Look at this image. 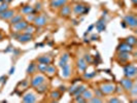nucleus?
<instances>
[{"label": "nucleus", "instance_id": "obj_46", "mask_svg": "<svg viewBox=\"0 0 137 103\" xmlns=\"http://www.w3.org/2000/svg\"><path fill=\"white\" fill-rule=\"evenodd\" d=\"M1 2H4V0H0V3H1Z\"/></svg>", "mask_w": 137, "mask_h": 103}, {"label": "nucleus", "instance_id": "obj_39", "mask_svg": "<svg viewBox=\"0 0 137 103\" xmlns=\"http://www.w3.org/2000/svg\"><path fill=\"white\" fill-rule=\"evenodd\" d=\"M95 75V73H86L85 74V77L86 78H91V77H93Z\"/></svg>", "mask_w": 137, "mask_h": 103}, {"label": "nucleus", "instance_id": "obj_31", "mask_svg": "<svg viewBox=\"0 0 137 103\" xmlns=\"http://www.w3.org/2000/svg\"><path fill=\"white\" fill-rule=\"evenodd\" d=\"M6 9H8V3L6 2H2L1 5H0V12H3Z\"/></svg>", "mask_w": 137, "mask_h": 103}, {"label": "nucleus", "instance_id": "obj_19", "mask_svg": "<svg viewBox=\"0 0 137 103\" xmlns=\"http://www.w3.org/2000/svg\"><path fill=\"white\" fill-rule=\"evenodd\" d=\"M87 66H88V64H87V62H86V60L84 58L78 59V61H77V67H78V69L80 71H85Z\"/></svg>", "mask_w": 137, "mask_h": 103}, {"label": "nucleus", "instance_id": "obj_40", "mask_svg": "<svg viewBox=\"0 0 137 103\" xmlns=\"http://www.w3.org/2000/svg\"><path fill=\"white\" fill-rule=\"evenodd\" d=\"M35 8H36V10H38V11H39V10H41V8H42V7H41V3H37Z\"/></svg>", "mask_w": 137, "mask_h": 103}, {"label": "nucleus", "instance_id": "obj_44", "mask_svg": "<svg viewBox=\"0 0 137 103\" xmlns=\"http://www.w3.org/2000/svg\"><path fill=\"white\" fill-rule=\"evenodd\" d=\"M131 2H132L134 5H136V3H137V0H131Z\"/></svg>", "mask_w": 137, "mask_h": 103}, {"label": "nucleus", "instance_id": "obj_42", "mask_svg": "<svg viewBox=\"0 0 137 103\" xmlns=\"http://www.w3.org/2000/svg\"><path fill=\"white\" fill-rule=\"evenodd\" d=\"M60 91H63V92H64V91H65V87H64V86L60 87Z\"/></svg>", "mask_w": 137, "mask_h": 103}, {"label": "nucleus", "instance_id": "obj_30", "mask_svg": "<svg viewBox=\"0 0 137 103\" xmlns=\"http://www.w3.org/2000/svg\"><path fill=\"white\" fill-rule=\"evenodd\" d=\"M126 42L129 43V44H131V45H135L136 44V37L135 36H129V37H127Z\"/></svg>", "mask_w": 137, "mask_h": 103}, {"label": "nucleus", "instance_id": "obj_8", "mask_svg": "<svg viewBox=\"0 0 137 103\" xmlns=\"http://www.w3.org/2000/svg\"><path fill=\"white\" fill-rule=\"evenodd\" d=\"M33 23L36 27H42L47 23V19L45 16H35V19L33 20Z\"/></svg>", "mask_w": 137, "mask_h": 103}, {"label": "nucleus", "instance_id": "obj_9", "mask_svg": "<svg viewBox=\"0 0 137 103\" xmlns=\"http://www.w3.org/2000/svg\"><path fill=\"white\" fill-rule=\"evenodd\" d=\"M87 11H89V8H87L85 5L83 4H76L73 6V12L75 13V15H84V13H86Z\"/></svg>", "mask_w": 137, "mask_h": 103}, {"label": "nucleus", "instance_id": "obj_15", "mask_svg": "<svg viewBox=\"0 0 137 103\" xmlns=\"http://www.w3.org/2000/svg\"><path fill=\"white\" fill-rule=\"evenodd\" d=\"M71 13V7L69 5H63L62 6V9H61L60 11V15L62 16V17H68Z\"/></svg>", "mask_w": 137, "mask_h": 103}, {"label": "nucleus", "instance_id": "obj_26", "mask_svg": "<svg viewBox=\"0 0 137 103\" xmlns=\"http://www.w3.org/2000/svg\"><path fill=\"white\" fill-rule=\"evenodd\" d=\"M36 91H37L38 93H40V94L46 92V91H47V85H45V82H44V84H41V85L37 86V87H36Z\"/></svg>", "mask_w": 137, "mask_h": 103}, {"label": "nucleus", "instance_id": "obj_41", "mask_svg": "<svg viewBox=\"0 0 137 103\" xmlns=\"http://www.w3.org/2000/svg\"><path fill=\"white\" fill-rule=\"evenodd\" d=\"M93 27H94V26H93V25H91V26H90V27H89V29H88V32H90V31H91V30H92V29H93Z\"/></svg>", "mask_w": 137, "mask_h": 103}, {"label": "nucleus", "instance_id": "obj_24", "mask_svg": "<svg viewBox=\"0 0 137 103\" xmlns=\"http://www.w3.org/2000/svg\"><path fill=\"white\" fill-rule=\"evenodd\" d=\"M22 20H23V15H15L10 19V24L13 25V24H16V23L20 22V21H22Z\"/></svg>", "mask_w": 137, "mask_h": 103}, {"label": "nucleus", "instance_id": "obj_7", "mask_svg": "<svg viewBox=\"0 0 137 103\" xmlns=\"http://www.w3.org/2000/svg\"><path fill=\"white\" fill-rule=\"evenodd\" d=\"M124 20H125L124 22L128 26L132 27V28H136V26H137V20H136V17L134 15H128V16L125 17Z\"/></svg>", "mask_w": 137, "mask_h": 103}, {"label": "nucleus", "instance_id": "obj_32", "mask_svg": "<svg viewBox=\"0 0 137 103\" xmlns=\"http://www.w3.org/2000/svg\"><path fill=\"white\" fill-rule=\"evenodd\" d=\"M51 97L53 98V99H59L60 98V93L58 92V91H56V92H53L52 94H51Z\"/></svg>", "mask_w": 137, "mask_h": 103}, {"label": "nucleus", "instance_id": "obj_29", "mask_svg": "<svg viewBox=\"0 0 137 103\" xmlns=\"http://www.w3.org/2000/svg\"><path fill=\"white\" fill-rule=\"evenodd\" d=\"M46 64H42V63H39L37 64V70L40 72V73H44L45 70H46Z\"/></svg>", "mask_w": 137, "mask_h": 103}, {"label": "nucleus", "instance_id": "obj_22", "mask_svg": "<svg viewBox=\"0 0 137 103\" xmlns=\"http://www.w3.org/2000/svg\"><path fill=\"white\" fill-rule=\"evenodd\" d=\"M68 60H69V55H68V54H64L63 56L61 57L60 61H59V66L60 67L64 66L66 63H68Z\"/></svg>", "mask_w": 137, "mask_h": 103}, {"label": "nucleus", "instance_id": "obj_45", "mask_svg": "<svg viewBox=\"0 0 137 103\" xmlns=\"http://www.w3.org/2000/svg\"><path fill=\"white\" fill-rule=\"evenodd\" d=\"M13 71H15V68H11V69H10V72H9V73L11 74V73H13Z\"/></svg>", "mask_w": 137, "mask_h": 103}, {"label": "nucleus", "instance_id": "obj_25", "mask_svg": "<svg viewBox=\"0 0 137 103\" xmlns=\"http://www.w3.org/2000/svg\"><path fill=\"white\" fill-rule=\"evenodd\" d=\"M92 97H93L92 91H90V90H85V91L83 92V98H84L86 101H87V100H90Z\"/></svg>", "mask_w": 137, "mask_h": 103}, {"label": "nucleus", "instance_id": "obj_27", "mask_svg": "<svg viewBox=\"0 0 137 103\" xmlns=\"http://www.w3.org/2000/svg\"><path fill=\"white\" fill-rule=\"evenodd\" d=\"M36 70H37V65L35 63H31L30 66L28 67V69H27V72H28L29 74H32V73L35 72Z\"/></svg>", "mask_w": 137, "mask_h": 103}, {"label": "nucleus", "instance_id": "obj_23", "mask_svg": "<svg viewBox=\"0 0 137 103\" xmlns=\"http://www.w3.org/2000/svg\"><path fill=\"white\" fill-rule=\"evenodd\" d=\"M87 89V87L86 86H78V87H76V89H75V91L73 92V95L76 97V96H79L80 94H83V92Z\"/></svg>", "mask_w": 137, "mask_h": 103}, {"label": "nucleus", "instance_id": "obj_28", "mask_svg": "<svg viewBox=\"0 0 137 103\" xmlns=\"http://www.w3.org/2000/svg\"><path fill=\"white\" fill-rule=\"evenodd\" d=\"M34 31H35V27H34V26H29V25H27V27L23 30V33L32 34V33H34Z\"/></svg>", "mask_w": 137, "mask_h": 103}, {"label": "nucleus", "instance_id": "obj_21", "mask_svg": "<svg viewBox=\"0 0 137 103\" xmlns=\"http://www.w3.org/2000/svg\"><path fill=\"white\" fill-rule=\"evenodd\" d=\"M44 73H46L47 75H50V76H52V75H55V74H56V67L49 64V65L46 66V70H45Z\"/></svg>", "mask_w": 137, "mask_h": 103}, {"label": "nucleus", "instance_id": "obj_47", "mask_svg": "<svg viewBox=\"0 0 137 103\" xmlns=\"http://www.w3.org/2000/svg\"><path fill=\"white\" fill-rule=\"evenodd\" d=\"M2 38V35H1V34H0V39H1Z\"/></svg>", "mask_w": 137, "mask_h": 103}, {"label": "nucleus", "instance_id": "obj_37", "mask_svg": "<svg viewBox=\"0 0 137 103\" xmlns=\"http://www.w3.org/2000/svg\"><path fill=\"white\" fill-rule=\"evenodd\" d=\"M95 93H96V97H101V96L103 95V93L100 91V89H99V90H97V91H95Z\"/></svg>", "mask_w": 137, "mask_h": 103}, {"label": "nucleus", "instance_id": "obj_6", "mask_svg": "<svg viewBox=\"0 0 137 103\" xmlns=\"http://www.w3.org/2000/svg\"><path fill=\"white\" fill-rule=\"evenodd\" d=\"M100 91L103 94H111L115 91V86L112 84H103L100 87Z\"/></svg>", "mask_w": 137, "mask_h": 103}, {"label": "nucleus", "instance_id": "obj_5", "mask_svg": "<svg viewBox=\"0 0 137 103\" xmlns=\"http://www.w3.org/2000/svg\"><path fill=\"white\" fill-rule=\"evenodd\" d=\"M121 85H122V88L124 89L125 91H130L131 90V88L133 87L134 85V81L130 78V77H126V78H123L121 80Z\"/></svg>", "mask_w": 137, "mask_h": 103}, {"label": "nucleus", "instance_id": "obj_18", "mask_svg": "<svg viewBox=\"0 0 137 103\" xmlns=\"http://www.w3.org/2000/svg\"><path fill=\"white\" fill-rule=\"evenodd\" d=\"M96 28H97V30L99 32H102V31L105 30V20L103 18L100 19L98 22L96 23Z\"/></svg>", "mask_w": 137, "mask_h": 103}, {"label": "nucleus", "instance_id": "obj_12", "mask_svg": "<svg viewBox=\"0 0 137 103\" xmlns=\"http://www.w3.org/2000/svg\"><path fill=\"white\" fill-rule=\"evenodd\" d=\"M61 68H62V73H61V75H62L63 77H65V78L69 77L70 74H71V67H70V65L68 63H66L64 66H62Z\"/></svg>", "mask_w": 137, "mask_h": 103}, {"label": "nucleus", "instance_id": "obj_33", "mask_svg": "<svg viewBox=\"0 0 137 103\" xmlns=\"http://www.w3.org/2000/svg\"><path fill=\"white\" fill-rule=\"evenodd\" d=\"M90 101L91 102H102V99H100L99 97H92L91 99H90Z\"/></svg>", "mask_w": 137, "mask_h": 103}, {"label": "nucleus", "instance_id": "obj_1", "mask_svg": "<svg viewBox=\"0 0 137 103\" xmlns=\"http://www.w3.org/2000/svg\"><path fill=\"white\" fill-rule=\"evenodd\" d=\"M124 73H125V76L126 77H135L136 76V73H137V69L136 67L132 64H129L127 66L124 67Z\"/></svg>", "mask_w": 137, "mask_h": 103}, {"label": "nucleus", "instance_id": "obj_16", "mask_svg": "<svg viewBox=\"0 0 137 103\" xmlns=\"http://www.w3.org/2000/svg\"><path fill=\"white\" fill-rule=\"evenodd\" d=\"M130 58V54L126 52H119L118 54V59L120 62H127Z\"/></svg>", "mask_w": 137, "mask_h": 103}, {"label": "nucleus", "instance_id": "obj_17", "mask_svg": "<svg viewBox=\"0 0 137 103\" xmlns=\"http://www.w3.org/2000/svg\"><path fill=\"white\" fill-rule=\"evenodd\" d=\"M37 61H38V63H42V64L49 65V64H51V62H52V58L50 56L44 55V56H41V57L37 58Z\"/></svg>", "mask_w": 137, "mask_h": 103}, {"label": "nucleus", "instance_id": "obj_14", "mask_svg": "<svg viewBox=\"0 0 137 103\" xmlns=\"http://www.w3.org/2000/svg\"><path fill=\"white\" fill-rule=\"evenodd\" d=\"M37 100V98H36V96L34 95L33 93H27L24 97H23V101L24 102H35Z\"/></svg>", "mask_w": 137, "mask_h": 103}, {"label": "nucleus", "instance_id": "obj_43", "mask_svg": "<svg viewBox=\"0 0 137 103\" xmlns=\"http://www.w3.org/2000/svg\"><path fill=\"white\" fill-rule=\"evenodd\" d=\"M97 39V36L96 35H92V40H96Z\"/></svg>", "mask_w": 137, "mask_h": 103}, {"label": "nucleus", "instance_id": "obj_3", "mask_svg": "<svg viewBox=\"0 0 137 103\" xmlns=\"http://www.w3.org/2000/svg\"><path fill=\"white\" fill-rule=\"evenodd\" d=\"M12 36H15L18 41H20V42H22V43H26V42H28V41L32 40L33 37L31 34H28V33H22V34H15L13 35L12 34Z\"/></svg>", "mask_w": 137, "mask_h": 103}, {"label": "nucleus", "instance_id": "obj_38", "mask_svg": "<svg viewBox=\"0 0 137 103\" xmlns=\"http://www.w3.org/2000/svg\"><path fill=\"white\" fill-rule=\"evenodd\" d=\"M110 103H114V102H121V100L120 99H118V98H111V99H109L108 100Z\"/></svg>", "mask_w": 137, "mask_h": 103}, {"label": "nucleus", "instance_id": "obj_13", "mask_svg": "<svg viewBox=\"0 0 137 103\" xmlns=\"http://www.w3.org/2000/svg\"><path fill=\"white\" fill-rule=\"evenodd\" d=\"M68 0H52L51 1V6L53 8H59L62 7L63 5H65L67 3Z\"/></svg>", "mask_w": 137, "mask_h": 103}, {"label": "nucleus", "instance_id": "obj_36", "mask_svg": "<svg viewBox=\"0 0 137 103\" xmlns=\"http://www.w3.org/2000/svg\"><path fill=\"white\" fill-rule=\"evenodd\" d=\"M76 102H86V100L83 97H79V96H76V99H75Z\"/></svg>", "mask_w": 137, "mask_h": 103}, {"label": "nucleus", "instance_id": "obj_20", "mask_svg": "<svg viewBox=\"0 0 137 103\" xmlns=\"http://www.w3.org/2000/svg\"><path fill=\"white\" fill-rule=\"evenodd\" d=\"M21 12L23 13V15L27 16V15H30V13L34 12V8H33V6H31V5H26L21 9Z\"/></svg>", "mask_w": 137, "mask_h": 103}, {"label": "nucleus", "instance_id": "obj_35", "mask_svg": "<svg viewBox=\"0 0 137 103\" xmlns=\"http://www.w3.org/2000/svg\"><path fill=\"white\" fill-rule=\"evenodd\" d=\"M34 19H35V15H33V13H31V15H27V20L28 21H33Z\"/></svg>", "mask_w": 137, "mask_h": 103}, {"label": "nucleus", "instance_id": "obj_34", "mask_svg": "<svg viewBox=\"0 0 137 103\" xmlns=\"http://www.w3.org/2000/svg\"><path fill=\"white\" fill-rule=\"evenodd\" d=\"M85 60H86L87 63H88V62H89V63H91V62H92V58H91L90 55H85Z\"/></svg>", "mask_w": 137, "mask_h": 103}, {"label": "nucleus", "instance_id": "obj_2", "mask_svg": "<svg viewBox=\"0 0 137 103\" xmlns=\"http://www.w3.org/2000/svg\"><path fill=\"white\" fill-rule=\"evenodd\" d=\"M27 25H28L27 21H23L22 20V21H20V22L11 25V30H12V32H15V33H20V32L23 31L26 28Z\"/></svg>", "mask_w": 137, "mask_h": 103}, {"label": "nucleus", "instance_id": "obj_10", "mask_svg": "<svg viewBox=\"0 0 137 103\" xmlns=\"http://www.w3.org/2000/svg\"><path fill=\"white\" fill-rule=\"evenodd\" d=\"M118 52H126V53H131L133 51V45L129 44L127 42H123L121 44H119L118 46Z\"/></svg>", "mask_w": 137, "mask_h": 103}, {"label": "nucleus", "instance_id": "obj_11", "mask_svg": "<svg viewBox=\"0 0 137 103\" xmlns=\"http://www.w3.org/2000/svg\"><path fill=\"white\" fill-rule=\"evenodd\" d=\"M15 15H16V11L13 9H6L3 12H0V19H2V20H10Z\"/></svg>", "mask_w": 137, "mask_h": 103}, {"label": "nucleus", "instance_id": "obj_4", "mask_svg": "<svg viewBox=\"0 0 137 103\" xmlns=\"http://www.w3.org/2000/svg\"><path fill=\"white\" fill-rule=\"evenodd\" d=\"M45 80H46V78L43 76V75H41V74H36L35 76H34V77L31 79V85H32V87L36 88V87L39 86V85L44 84Z\"/></svg>", "mask_w": 137, "mask_h": 103}]
</instances>
